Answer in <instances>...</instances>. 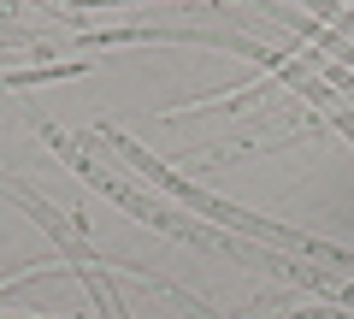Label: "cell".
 Here are the masks:
<instances>
[{
  "label": "cell",
  "instance_id": "6da1fadb",
  "mask_svg": "<svg viewBox=\"0 0 354 319\" xmlns=\"http://www.w3.org/2000/svg\"><path fill=\"white\" fill-rule=\"evenodd\" d=\"M101 136L113 142L118 154H124L130 166L142 172V178H153L171 201H183V207H195V213H207V219H225V225H236L242 237H254V243H278V248H301V255H319V260H330V266H348L354 272V255L348 248H330V243H313V237H301V230H283V225H272V219H254V213H242L236 201H218V195H207V190H195L189 178H177V172H165L153 154H142L136 142L124 136V130H113V125H101Z\"/></svg>",
  "mask_w": 354,
  "mask_h": 319
},
{
  "label": "cell",
  "instance_id": "7a4b0ae2",
  "mask_svg": "<svg viewBox=\"0 0 354 319\" xmlns=\"http://www.w3.org/2000/svg\"><path fill=\"white\" fill-rule=\"evenodd\" d=\"M301 6H313V12H330V18H337V24H342V30H348V36H354V18H348V12H342V6H330V0H301Z\"/></svg>",
  "mask_w": 354,
  "mask_h": 319
}]
</instances>
